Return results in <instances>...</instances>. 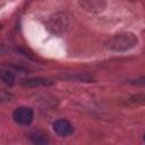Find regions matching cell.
Wrapping results in <instances>:
<instances>
[{
    "label": "cell",
    "mask_w": 145,
    "mask_h": 145,
    "mask_svg": "<svg viewBox=\"0 0 145 145\" xmlns=\"http://www.w3.org/2000/svg\"><path fill=\"white\" fill-rule=\"evenodd\" d=\"M29 139L35 143V144H45L48 143V138L46 135L44 133H42L41 130H33L29 133Z\"/></svg>",
    "instance_id": "8"
},
{
    "label": "cell",
    "mask_w": 145,
    "mask_h": 145,
    "mask_svg": "<svg viewBox=\"0 0 145 145\" xmlns=\"http://www.w3.org/2000/svg\"><path fill=\"white\" fill-rule=\"evenodd\" d=\"M61 77L65 79H69V80H77V82H85V83H89L94 80V77L86 72H74V74L62 75Z\"/></svg>",
    "instance_id": "7"
},
{
    "label": "cell",
    "mask_w": 145,
    "mask_h": 145,
    "mask_svg": "<svg viewBox=\"0 0 145 145\" xmlns=\"http://www.w3.org/2000/svg\"><path fill=\"white\" fill-rule=\"evenodd\" d=\"M128 104L130 105H145V94H135V95H131L128 101H127Z\"/></svg>",
    "instance_id": "9"
},
{
    "label": "cell",
    "mask_w": 145,
    "mask_h": 145,
    "mask_svg": "<svg viewBox=\"0 0 145 145\" xmlns=\"http://www.w3.org/2000/svg\"><path fill=\"white\" fill-rule=\"evenodd\" d=\"M78 3L82 9L92 14L103 11L106 6L105 0H78Z\"/></svg>",
    "instance_id": "4"
},
{
    "label": "cell",
    "mask_w": 145,
    "mask_h": 145,
    "mask_svg": "<svg viewBox=\"0 0 145 145\" xmlns=\"http://www.w3.org/2000/svg\"><path fill=\"white\" fill-rule=\"evenodd\" d=\"M1 79L6 85H14L15 84V75L10 70H3L1 72Z\"/></svg>",
    "instance_id": "10"
},
{
    "label": "cell",
    "mask_w": 145,
    "mask_h": 145,
    "mask_svg": "<svg viewBox=\"0 0 145 145\" xmlns=\"http://www.w3.org/2000/svg\"><path fill=\"white\" fill-rule=\"evenodd\" d=\"M53 130L57 135H59L61 137H67L74 133V127L68 120L59 119L53 122Z\"/></svg>",
    "instance_id": "5"
},
{
    "label": "cell",
    "mask_w": 145,
    "mask_h": 145,
    "mask_svg": "<svg viewBox=\"0 0 145 145\" xmlns=\"http://www.w3.org/2000/svg\"><path fill=\"white\" fill-rule=\"evenodd\" d=\"M69 24H70V20L67 14L54 12L48 18L45 26L49 29V32H51L52 34L60 35V34H63L68 29Z\"/></svg>",
    "instance_id": "2"
},
{
    "label": "cell",
    "mask_w": 145,
    "mask_h": 145,
    "mask_svg": "<svg viewBox=\"0 0 145 145\" xmlns=\"http://www.w3.org/2000/svg\"><path fill=\"white\" fill-rule=\"evenodd\" d=\"M131 84H135V85H140V86H145V76H142V77H137L133 80H130Z\"/></svg>",
    "instance_id": "11"
},
{
    "label": "cell",
    "mask_w": 145,
    "mask_h": 145,
    "mask_svg": "<svg viewBox=\"0 0 145 145\" xmlns=\"http://www.w3.org/2000/svg\"><path fill=\"white\" fill-rule=\"evenodd\" d=\"M144 142H145V134H144Z\"/></svg>",
    "instance_id": "12"
},
{
    "label": "cell",
    "mask_w": 145,
    "mask_h": 145,
    "mask_svg": "<svg viewBox=\"0 0 145 145\" xmlns=\"http://www.w3.org/2000/svg\"><path fill=\"white\" fill-rule=\"evenodd\" d=\"M138 43V39L134 33L123 32L108 39L104 43L105 48L114 52H125L134 49Z\"/></svg>",
    "instance_id": "1"
},
{
    "label": "cell",
    "mask_w": 145,
    "mask_h": 145,
    "mask_svg": "<svg viewBox=\"0 0 145 145\" xmlns=\"http://www.w3.org/2000/svg\"><path fill=\"white\" fill-rule=\"evenodd\" d=\"M26 87H39V86H50L53 84L52 80L43 77H36V78H28L23 80L22 83Z\"/></svg>",
    "instance_id": "6"
},
{
    "label": "cell",
    "mask_w": 145,
    "mask_h": 145,
    "mask_svg": "<svg viewBox=\"0 0 145 145\" xmlns=\"http://www.w3.org/2000/svg\"><path fill=\"white\" fill-rule=\"evenodd\" d=\"M34 118V112L28 106H18L12 112V119L20 126H28Z\"/></svg>",
    "instance_id": "3"
}]
</instances>
